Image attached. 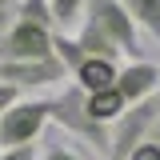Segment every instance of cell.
I'll return each mask as SVG.
<instances>
[{"label":"cell","instance_id":"cell-9","mask_svg":"<svg viewBox=\"0 0 160 160\" xmlns=\"http://www.w3.org/2000/svg\"><path fill=\"white\" fill-rule=\"evenodd\" d=\"M120 4L128 8V16L136 20V28H144L160 44V0H120Z\"/></svg>","mask_w":160,"mask_h":160},{"label":"cell","instance_id":"cell-7","mask_svg":"<svg viewBox=\"0 0 160 160\" xmlns=\"http://www.w3.org/2000/svg\"><path fill=\"white\" fill-rule=\"evenodd\" d=\"M120 76V64L116 60H108V56H84L72 68V84H76L80 92L88 96V92H104V88H112Z\"/></svg>","mask_w":160,"mask_h":160},{"label":"cell","instance_id":"cell-18","mask_svg":"<svg viewBox=\"0 0 160 160\" xmlns=\"http://www.w3.org/2000/svg\"><path fill=\"white\" fill-rule=\"evenodd\" d=\"M156 104H160V96H156Z\"/></svg>","mask_w":160,"mask_h":160},{"label":"cell","instance_id":"cell-1","mask_svg":"<svg viewBox=\"0 0 160 160\" xmlns=\"http://www.w3.org/2000/svg\"><path fill=\"white\" fill-rule=\"evenodd\" d=\"M56 56V24L48 16V4L24 0L20 16L0 36V64L4 60H44Z\"/></svg>","mask_w":160,"mask_h":160},{"label":"cell","instance_id":"cell-12","mask_svg":"<svg viewBox=\"0 0 160 160\" xmlns=\"http://www.w3.org/2000/svg\"><path fill=\"white\" fill-rule=\"evenodd\" d=\"M0 160H36V144H24V148H4Z\"/></svg>","mask_w":160,"mask_h":160},{"label":"cell","instance_id":"cell-4","mask_svg":"<svg viewBox=\"0 0 160 160\" xmlns=\"http://www.w3.org/2000/svg\"><path fill=\"white\" fill-rule=\"evenodd\" d=\"M156 100H144V104H132L124 116L112 124V152H108V160H128L132 152H136L140 144L148 140V132H152V124H156Z\"/></svg>","mask_w":160,"mask_h":160},{"label":"cell","instance_id":"cell-8","mask_svg":"<svg viewBox=\"0 0 160 160\" xmlns=\"http://www.w3.org/2000/svg\"><path fill=\"white\" fill-rule=\"evenodd\" d=\"M84 104H88V112H92V120H100V124H116L124 112H128V100L120 96V88L112 84V88H104V92H88L84 96Z\"/></svg>","mask_w":160,"mask_h":160},{"label":"cell","instance_id":"cell-15","mask_svg":"<svg viewBox=\"0 0 160 160\" xmlns=\"http://www.w3.org/2000/svg\"><path fill=\"white\" fill-rule=\"evenodd\" d=\"M12 100H16V88H12V84H0V112H4Z\"/></svg>","mask_w":160,"mask_h":160},{"label":"cell","instance_id":"cell-11","mask_svg":"<svg viewBox=\"0 0 160 160\" xmlns=\"http://www.w3.org/2000/svg\"><path fill=\"white\" fill-rule=\"evenodd\" d=\"M40 160H84V156H80L76 148H68V144H48Z\"/></svg>","mask_w":160,"mask_h":160},{"label":"cell","instance_id":"cell-6","mask_svg":"<svg viewBox=\"0 0 160 160\" xmlns=\"http://www.w3.org/2000/svg\"><path fill=\"white\" fill-rule=\"evenodd\" d=\"M116 88H120V96L128 100V108L144 104V100H156L160 96V68L152 60H128L116 76Z\"/></svg>","mask_w":160,"mask_h":160},{"label":"cell","instance_id":"cell-5","mask_svg":"<svg viewBox=\"0 0 160 160\" xmlns=\"http://www.w3.org/2000/svg\"><path fill=\"white\" fill-rule=\"evenodd\" d=\"M68 76L64 60L60 56H44V60H4L0 64V84H12V88H52Z\"/></svg>","mask_w":160,"mask_h":160},{"label":"cell","instance_id":"cell-14","mask_svg":"<svg viewBox=\"0 0 160 160\" xmlns=\"http://www.w3.org/2000/svg\"><path fill=\"white\" fill-rule=\"evenodd\" d=\"M128 160H160V144H152V140H144V144H140V148H136V152H132Z\"/></svg>","mask_w":160,"mask_h":160},{"label":"cell","instance_id":"cell-13","mask_svg":"<svg viewBox=\"0 0 160 160\" xmlns=\"http://www.w3.org/2000/svg\"><path fill=\"white\" fill-rule=\"evenodd\" d=\"M20 8H24V0H0V24L16 20V16H20Z\"/></svg>","mask_w":160,"mask_h":160},{"label":"cell","instance_id":"cell-16","mask_svg":"<svg viewBox=\"0 0 160 160\" xmlns=\"http://www.w3.org/2000/svg\"><path fill=\"white\" fill-rule=\"evenodd\" d=\"M160 108V104H156ZM148 140H152V144H160V112H156V124H152V132H148Z\"/></svg>","mask_w":160,"mask_h":160},{"label":"cell","instance_id":"cell-10","mask_svg":"<svg viewBox=\"0 0 160 160\" xmlns=\"http://www.w3.org/2000/svg\"><path fill=\"white\" fill-rule=\"evenodd\" d=\"M84 8H88V0H48V16H52V24H56V32L80 28Z\"/></svg>","mask_w":160,"mask_h":160},{"label":"cell","instance_id":"cell-2","mask_svg":"<svg viewBox=\"0 0 160 160\" xmlns=\"http://www.w3.org/2000/svg\"><path fill=\"white\" fill-rule=\"evenodd\" d=\"M52 124H60L64 132H72V140L88 144L92 152H100L108 160V152H112V128L100 124V120H92L88 104H84V92L76 84H68L60 96H52Z\"/></svg>","mask_w":160,"mask_h":160},{"label":"cell","instance_id":"cell-3","mask_svg":"<svg viewBox=\"0 0 160 160\" xmlns=\"http://www.w3.org/2000/svg\"><path fill=\"white\" fill-rule=\"evenodd\" d=\"M52 124V96H16L0 112V148H24Z\"/></svg>","mask_w":160,"mask_h":160},{"label":"cell","instance_id":"cell-19","mask_svg":"<svg viewBox=\"0 0 160 160\" xmlns=\"http://www.w3.org/2000/svg\"><path fill=\"white\" fill-rule=\"evenodd\" d=\"M0 152H4V148H0Z\"/></svg>","mask_w":160,"mask_h":160},{"label":"cell","instance_id":"cell-17","mask_svg":"<svg viewBox=\"0 0 160 160\" xmlns=\"http://www.w3.org/2000/svg\"><path fill=\"white\" fill-rule=\"evenodd\" d=\"M32 4H48V0H32Z\"/></svg>","mask_w":160,"mask_h":160}]
</instances>
